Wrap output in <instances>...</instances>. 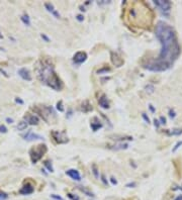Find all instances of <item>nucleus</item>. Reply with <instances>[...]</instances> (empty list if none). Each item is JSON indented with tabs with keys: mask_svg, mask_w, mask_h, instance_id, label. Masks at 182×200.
<instances>
[{
	"mask_svg": "<svg viewBox=\"0 0 182 200\" xmlns=\"http://www.w3.org/2000/svg\"><path fill=\"white\" fill-rule=\"evenodd\" d=\"M156 38L161 44V51L155 60H148L143 63V67L149 71L163 72L170 69L180 55V45L177 40L174 28L164 21L156 24Z\"/></svg>",
	"mask_w": 182,
	"mask_h": 200,
	"instance_id": "1",
	"label": "nucleus"
},
{
	"mask_svg": "<svg viewBox=\"0 0 182 200\" xmlns=\"http://www.w3.org/2000/svg\"><path fill=\"white\" fill-rule=\"evenodd\" d=\"M126 19L129 24L138 27H149L153 21V12L145 2H129Z\"/></svg>",
	"mask_w": 182,
	"mask_h": 200,
	"instance_id": "2",
	"label": "nucleus"
},
{
	"mask_svg": "<svg viewBox=\"0 0 182 200\" xmlns=\"http://www.w3.org/2000/svg\"><path fill=\"white\" fill-rule=\"evenodd\" d=\"M36 76L42 83L51 87L55 91H60L63 88V82L55 72L54 64L49 59H42L36 63Z\"/></svg>",
	"mask_w": 182,
	"mask_h": 200,
	"instance_id": "3",
	"label": "nucleus"
},
{
	"mask_svg": "<svg viewBox=\"0 0 182 200\" xmlns=\"http://www.w3.org/2000/svg\"><path fill=\"white\" fill-rule=\"evenodd\" d=\"M47 151L48 149L45 145H38L36 147L31 148V151H29V157H31V162L33 164L38 162L44 157V155L47 153Z\"/></svg>",
	"mask_w": 182,
	"mask_h": 200,
	"instance_id": "4",
	"label": "nucleus"
},
{
	"mask_svg": "<svg viewBox=\"0 0 182 200\" xmlns=\"http://www.w3.org/2000/svg\"><path fill=\"white\" fill-rule=\"evenodd\" d=\"M33 111L38 114H40V116L43 117V119L45 121H50L52 120V117H55V111L53 107L51 106H35L33 107Z\"/></svg>",
	"mask_w": 182,
	"mask_h": 200,
	"instance_id": "5",
	"label": "nucleus"
},
{
	"mask_svg": "<svg viewBox=\"0 0 182 200\" xmlns=\"http://www.w3.org/2000/svg\"><path fill=\"white\" fill-rule=\"evenodd\" d=\"M155 5L161 10V12L165 15H169L170 9H171V2L168 0H154Z\"/></svg>",
	"mask_w": 182,
	"mask_h": 200,
	"instance_id": "6",
	"label": "nucleus"
},
{
	"mask_svg": "<svg viewBox=\"0 0 182 200\" xmlns=\"http://www.w3.org/2000/svg\"><path fill=\"white\" fill-rule=\"evenodd\" d=\"M52 138L57 144H66L69 142V138L66 135L65 131H59V130H54L51 133Z\"/></svg>",
	"mask_w": 182,
	"mask_h": 200,
	"instance_id": "7",
	"label": "nucleus"
},
{
	"mask_svg": "<svg viewBox=\"0 0 182 200\" xmlns=\"http://www.w3.org/2000/svg\"><path fill=\"white\" fill-rule=\"evenodd\" d=\"M22 138L23 140H27V142H31V140H44V136L40 135H36V133H33L31 130H28L26 133L22 135Z\"/></svg>",
	"mask_w": 182,
	"mask_h": 200,
	"instance_id": "8",
	"label": "nucleus"
},
{
	"mask_svg": "<svg viewBox=\"0 0 182 200\" xmlns=\"http://www.w3.org/2000/svg\"><path fill=\"white\" fill-rule=\"evenodd\" d=\"M86 60H87V54H86L85 52H77V53L74 55V57H73L74 63L79 64V65L82 63H84Z\"/></svg>",
	"mask_w": 182,
	"mask_h": 200,
	"instance_id": "9",
	"label": "nucleus"
},
{
	"mask_svg": "<svg viewBox=\"0 0 182 200\" xmlns=\"http://www.w3.org/2000/svg\"><path fill=\"white\" fill-rule=\"evenodd\" d=\"M24 120L28 124H31V126H36L40 122V118L36 116V114H31V113H28V114H26L24 116Z\"/></svg>",
	"mask_w": 182,
	"mask_h": 200,
	"instance_id": "10",
	"label": "nucleus"
},
{
	"mask_svg": "<svg viewBox=\"0 0 182 200\" xmlns=\"http://www.w3.org/2000/svg\"><path fill=\"white\" fill-rule=\"evenodd\" d=\"M33 190H35V188H33V186L31 185V184L29 183H26L24 184L23 186H22V188L19 190V193L22 195H29L31 194V193L33 192Z\"/></svg>",
	"mask_w": 182,
	"mask_h": 200,
	"instance_id": "11",
	"label": "nucleus"
},
{
	"mask_svg": "<svg viewBox=\"0 0 182 200\" xmlns=\"http://www.w3.org/2000/svg\"><path fill=\"white\" fill-rule=\"evenodd\" d=\"M18 75L21 77L23 80L26 81H31V72L26 69V68H21V69L18 70Z\"/></svg>",
	"mask_w": 182,
	"mask_h": 200,
	"instance_id": "12",
	"label": "nucleus"
},
{
	"mask_svg": "<svg viewBox=\"0 0 182 200\" xmlns=\"http://www.w3.org/2000/svg\"><path fill=\"white\" fill-rule=\"evenodd\" d=\"M45 9H47V10L49 11L50 13H51L52 15H54V16L56 17V18H60L61 17L60 13H59L58 11L55 9L54 5L52 3H50V2H45Z\"/></svg>",
	"mask_w": 182,
	"mask_h": 200,
	"instance_id": "13",
	"label": "nucleus"
},
{
	"mask_svg": "<svg viewBox=\"0 0 182 200\" xmlns=\"http://www.w3.org/2000/svg\"><path fill=\"white\" fill-rule=\"evenodd\" d=\"M66 175H68V176H69L70 178H72L73 180H76V181L81 180L80 173L75 169H70V170H68V171H66Z\"/></svg>",
	"mask_w": 182,
	"mask_h": 200,
	"instance_id": "14",
	"label": "nucleus"
},
{
	"mask_svg": "<svg viewBox=\"0 0 182 200\" xmlns=\"http://www.w3.org/2000/svg\"><path fill=\"white\" fill-rule=\"evenodd\" d=\"M111 61H112V63L114 64V65H117V67L122 66V63H124V60L115 53H111Z\"/></svg>",
	"mask_w": 182,
	"mask_h": 200,
	"instance_id": "15",
	"label": "nucleus"
},
{
	"mask_svg": "<svg viewBox=\"0 0 182 200\" xmlns=\"http://www.w3.org/2000/svg\"><path fill=\"white\" fill-rule=\"evenodd\" d=\"M98 103L102 108H104V109L109 108V102H108L107 97H106L105 95H102V96L100 97L98 99Z\"/></svg>",
	"mask_w": 182,
	"mask_h": 200,
	"instance_id": "16",
	"label": "nucleus"
},
{
	"mask_svg": "<svg viewBox=\"0 0 182 200\" xmlns=\"http://www.w3.org/2000/svg\"><path fill=\"white\" fill-rule=\"evenodd\" d=\"M81 110L85 113H87V112H89V111L92 110V105L90 104V102L87 101V100L84 101L83 103L81 104Z\"/></svg>",
	"mask_w": 182,
	"mask_h": 200,
	"instance_id": "17",
	"label": "nucleus"
},
{
	"mask_svg": "<svg viewBox=\"0 0 182 200\" xmlns=\"http://www.w3.org/2000/svg\"><path fill=\"white\" fill-rule=\"evenodd\" d=\"M27 126H28V123H27L26 120H22V121L18 122L17 129H18V130H24V129H26Z\"/></svg>",
	"mask_w": 182,
	"mask_h": 200,
	"instance_id": "18",
	"label": "nucleus"
},
{
	"mask_svg": "<svg viewBox=\"0 0 182 200\" xmlns=\"http://www.w3.org/2000/svg\"><path fill=\"white\" fill-rule=\"evenodd\" d=\"M78 189L82 191V192L84 193V194H86L87 196H91V197H94V194H93L91 191H89L87 189V188H85V187H82V186H78Z\"/></svg>",
	"mask_w": 182,
	"mask_h": 200,
	"instance_id": "19",
	"label": "nucleus"
},
{
	"mask_svg": "<svg viewBox=\"0 0 182 200\" xmlns=\"http://www.w3.org/2000/svg\"><path fill=\"white\" fill-rule=\"evenodd\" d=\"M90 126H91V128L93 129V131H97L99 128H101V127H102V124L100 123L99 121H96V122H91Z\"/></svg>",
	"mask_w": 182,
	"mask_h": 200,
	"instance_id": "20",
	"label": "nucleus"
},
{
	"mask_svg": "<svg viewBox=\"0 0 182 200\" xmlns=\"http://www.w3.org/2000/svg\"><path fill=\"white\" fill-rule=\"evenodd\" d=\"M21 20H22V22H23L26 26H31V19H29V16L27 14H23L21 16Z\"/></svg>",
	"mask_w": 182,
	"mask_h": 200,
	"instance_id": "21",
	"label": "nucleus"
},
{
	"mask_svg": "<svg viewBox=\"0 0 182 200\" xmlns=\"http://www.w3.org/2000/svg\"><path fill=\"white\" fill-rule=\"evenodd\" d=\"M167 133L169 135H182V129H180V128L173 129L172 131H168Z\"/></svg>",
	"mask_w": 182,
	"mask_h": 200,
	"instance_id": "22",
	"label": "nucleus"
},
{
	"mask_svg": "<svg viewBox=\"0 0 182 200\" xmlns=\"http://www.w3.org/2000/svg\"><path fill=\"white\" fill-rule=\"evenodd\" d=\"M44 165H45V167L49 170V172H51V173L54 172V168H53V165H52V162H50V161H45Z\"/></svg>",
	"mask_w": 182,
	"mask_h": 200,
	"instance_id": "23",
	"label": "nucleus"
},
{
	"mask_svg": "<svg viewBox=\"0 0 182 200\" xmlns=\"http://www.w3.org/2000/svg\"><path fill=\"white\" fill-rule=\"evenodd\" d=\"M108 72H110V68L104 67V68H101V69H99L98 71H97V74H107Z\"/></svg>",
	"mask_w": 182,
	"mask_h": 200,
	"instance_id": "24",
	"label": "nucleus"
},
{
	"mask_svg": "<svg viewBox=\"0 0 182 200\" xmlns=\"http://www.w3.org/2000/svg\"><path fill=\"white\" fill-rule=\"evenodd\" d=\"M92 172H93V174H94L95 178H98L99 173H98V169H97V167H96V165H95V164H93V165H92Z\"/></svg>",
	"mask_w": 182,
	"mask_h": 200,
	"instance_id": "25",
	"label": "nucleus"
},
{
	"mask_svg": "<svg viewBox=\"0 0 182 200\" xmlns=\"http://www.w3.org/2000/svg\"><path fill=\"white\" fill-rule=\"evenodd\" d=\"M57 109H58L60 112H63L64 111V107H63V102L62 101H59L57 103Z\"/></svg>",
	"mask_w": 182,
	"mask_h": 200,
	"instance_id": "26",
	"label": "nucleus"
},
{
	"mask_svg": "<svg viewBox=\"0 0 182 200\" xmlns=\"http://www.w3.org/2000/svg\"><path fill=\"white\" fill-rule=\"evenodd\" d=\"M146 91L149 93H153L154 92V86L151 85V84H149V85L146 86Z\"/></svg>",
	"mask_w": 182,
	"mask_h": 200,
	"instance_id": "27",
	"label": "nucleus"
},
{
	"mask_svg": "<svg viewBox=\"0 0 182 200\" xmlns=\"http://www.w3.org/2000/svg\"><path fill=\"white\" fill-rule=\"evenodd\" d=\"M8 198V195L5 192H2L0 191V200H6Z\"/></svg>",
	"mask_w": 182,
	"mask_h": 200,
	"instance_id": "28",
	"label": "nucleus"
},
{
	"mask_svg": "<svg viewBox=\"0 0 182 200\" xmlns=\"http://www.w3.org/2000/svg\"><path fill=\"white\" fill-rule=\"evenodd\" d=\"M181 145H182V140H181V142H178L176 145H175V147L173 148V150H172V152H173V153H175V152H176L177 150H178L179 148L181 147Z\"/></svg>",
	"mask_w": 182,
	"mask_h": 200,
	"instance_id": "29",
	"label": "nucleus"
},
{
	"mask_svg": "<svg viewBox=\"0 0 182 200\" xmlns=\"http://www.w3.org/2000/svg\"><path fill=\"white\" fill-rule=\"evenodd\" d=\"M68 197H69L71 200H80V198H79L77 195H74V194H71V193H68Z\"/></svg>",
	"mask_w": 182,
	"mask_h": 200,
	"instance_id": "30",
	"label": "nucleus"
},
{
	"mask_svg": "<svg viewBox=\"0 0 182 200\" xmlns=\"http://www.w3.org/2000/svg\"><path fill=\"white\" fill-rule=\"evenodd\" d=\"M0 133H7V128H6V126H3V124H1V126H0Z\"/></svg>",
	"mask_w": 182,
	"mask_h": 200,
	"instance_id": "31",
	"label": "nucleus"
},
{
	"mask_svg": "<svg viewBox=\"0 0 182 200\" xmlns=\"http://www.w3.org/2000/svg\"><path fill=\"white\" fill-rule=\"evenodd\" d=\"M51 197H52L53 199H55V200H64L61 196H58V195H56V194H52V195H51Z\"/></svg>",
	"mask_w": 182,
	"mask_h": 200,
	"instance_id": "32",
	"label": "nucleus"
},
{
	"mask_svg": "<svg viewBox=\"0 0 182 200\" xmlns=\"http://www.w3.org/2000/svg\"><path fill=\"white\" fill-rule=\"evenodd\" d=\"M142 116H143V118H144L145 119V121L147 122V123H150V118L147 116V115H146V113H143L142 114Z\"/></svg>",
	"mask_w": 182,
	"mask_h": 200,
	"instance_id": "33",
	"label": "nucleus"
},
{
	"mask_svg": "<svg viewBox=\"0 0 182 200\" xmlns=\"http://www.w3.org/2000/svg\"><path fill=\"white\" fill-rule=\"evenodd\" d=\"M41 36H42V38H44V40H45L47 43H49V42H50V38H48V36L45 35H44V33H42V35H41Z\"/></svg>",
	"mask_w": 182,
	"mask_h": 200,
	"instance_id": "34",
	"label": "nucleus"
},
{
	"mask_svg": "<svg viewBox=\"0 0 182 200\" xmlns=\"http://www.w3.org/2000/svg\"><path fill=\"white\" fill-rule=\"evenodd\" d=\"M110 182H111V184H112V185H117V181L115 180L113 177H111V178H110Z\"/></svg>",
	"mask_w": 182,
	"mask_h": 200,
	"instance_id": "35",
	"label": "nucleus"
},
{
	"mask_svg": "<svg viewBox=\"0 0 182 200\" xmlns=\"http://www.w3.org/2000/svg\"><path fill=\"white\" fill-rule=\"evenodd\" d=\"M101 180H102V182H103L104 184H105V185H107V181H106V179H105V176H104L103 174L101 175Z\"/></svg>",
	"mask_w": 182,
	"mask_h": 200,
	"instance_id": "36",
	"label": "nucleus"
},
{
	"mask_svg": "<svg viewBox=\"0 0 182 200\" xmlns=\"http://www.w3.org/2000/svg\"><path fill=\"white\" fill-rule=\"evenodd\" d=\"M83 19H84L83 15H81V14L77 15V20H79V21H83Z\"/></svg>",
	"mask_w": 182,
	"mask_h": 200,
	"instance_id": "37",
	"label": "nucleus"
},
{
	"mask_svg": "<svg viewBox=\"0 0 182 200\" xmlns=\"http://www.w3.org/2000/svg\"><path fill=\"white\" fill-rule=\"evenodd\" d=\"M160 121H161V122H160L161 124H165V123H166V119H165V117L161 116V117H160Z\"/></svg>",
	"mask_w": 182,
	"mask_h": 200,
	"instance_id": "38",
	"label": "nucleus"
},
{
	"mask_svg": "<svg viewBox=\"0 0 182 200\" xmlns=\"http://www.w3.org/2000/svg\"><path fill=\"white\" fill-rule=\"evenodd\" d=\"M169 115H170V117L174 118V117H175V112H174V110H170V111H169Z\"/></svg>",
	"mask_w": 182,
	"mask_h": 200,
	"instance_id": "39",
	"label": "nucleus"
},
{
	"mask_svg": "<svg viewBox=\"0 0 182 200\" xmlns=\"http://www.w3.org/2000/svg\"><path fill=\"white\" fill-rule=\"evenodd\" d=\"M15 101H16L17 103H19V104H23V101H22L21 99H19V98H15Z\"/></svg>",
	"mask_w": 182,
	"mask_h": 200,
	"instance_id": "40",
	"label": "nucleus"
},
{
	"mask_svg": "<svg viewBox=\"0 0 182 200\" xmlns=\"http://www.w3.org/2000/svg\"><path fill=\"white\" fill-rule=\"evenodd\" d=\"M6 121H7L8 123H12V122H13V119H12V118L7 117V118H6Z\"/></svg>",
	"mask_w": 182,
	"mask_h": 200,
	"instance_id": "41",
	"label": "nucleus"
},
{
	"mask_svg": "<svg viewBox=\"0 0 182 200\" xmlns=\"http://www.w3.org/2000/svg\"><path fill=\"white\" fill-rule=\"evenodd\" d=\"M159 126H160V122H159V120H156V119H155V126H156V127H159Z\"/></svg>",
	"mask_w": 182,
	"mask_h": 200,
	"instance_id": "42",
	"label": "nucleus"
},
{
	"mask_svg": "<svg viewBox=\"0 0 182 200\" xmlns=\"http://www.w3.org/2000/svg\"><path fill=\"white\" fill-rule=\"evenodd\" d=\"M149 107H150V110H151L152 112H155V108L153 107V105H152V104H150Z\"/></svg>",
	"mask_w": 182,
	"mask_h": 200,
	"instance_id": "43",
	"label": "nucleus"
},
{
	"mask_svg": "<svg viewBox=\"0 0 182 200\" xmlns=\"http://www.w3.org/2000/svg\"><path fill=\"white\" fill-rule=\"evenodd\" d=\"M175 200H182V195H179V196H177Z\"/></svg>",
	"mask_w": 182,
	"mask_h": 200,
	"instance_id": "44",
	"label": "nucleus"
},
{
	"mask_svg": "<svg viewBox=\"0 0 182 200\" xmlns=\"http://www.w3.org/2000/svg\"><path fill=\"white\" fill-rule=\"evenodd\" d=\"M135 185H136L135 183H131V184H127V187H131V186H135Z\"/></svg>",
	"mask_w": 182,
	"mask_h": 200,
	"instance_id": "45",
	"label": "nucleus"
},
{
	"mask_svg": "<svg viewBox=\"0 0 182 200\" xmlns=\"http://www.w3.org/2000/svg\"><path fill=\"white\" fill-rule=\"evenodd\" d=\"M70 116H72V110L71 109H69V114H68V117H70Z\"/></svg>",
	"mask_w": 182,
	"mask_h": 200,
	"instance_id": "46",
	"label": "nucleus"
},
{
	"mask_svg": "<svg viewBox=\"0 0 182 200\" xmlns=\"http://www.w3.org/2000/svg\"><path fill=\"white\" fill-rule=\"evenodd\" d=\"M124 200H132V199H124Z\"/></svg>",
	"mask_w": 182,
	"mask_h": 200,
	"instance_id": "47",
	"label": "nucleus"
}]
</instances>
